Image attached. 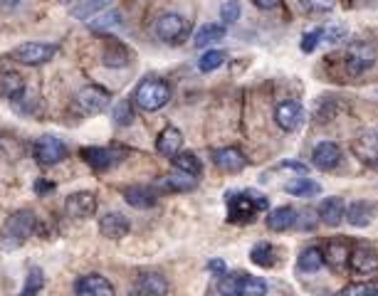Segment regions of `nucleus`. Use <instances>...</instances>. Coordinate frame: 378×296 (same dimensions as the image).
Segmentation results:
<instances>
[{"instance_id":"49530a36","label":"nucleus","mask_w":378,"mask_h":296,"mask_svg":"<svg viewBox=\"0 0 378 296\" xmlns=\"http://www.w3.org/2000/svg\"><path fill=\"white\" fill-rule=\"evenodd\" d=\"M0 3H3L6 8H15L17 3H20V0H0Z\"/></svg>"},{"instance_id":"412c9836","label":"nucleus","mask_w":378,"mask_h":296,"mask_svg":"<svg viewBox=\"0 0 378 296\" xmlns=\"http://www.w3.org/2000/svg\"><path fill=\"white\" fill-rule=\"evenodd\" d=\"M181 146H183V134H181L179 129H173V126L163 129L161 136H158V141H156L158 153H163V156H168V158L176 156V153L181 151Z\"/></svg>"},{"instance_id":"7ed1b4c3","label":"nucleus","mask_w":378,"mask_h":296,"mask_svg":"<svg viewBox=\"0 0 378 296\" xmlns=\"http://www.w3.org/2000/svg\"><path fill=\"white\" fill-rule=\"evenodd\" d=\"M35 230V215L30 210H20L15 212V215L8 217L6 227H3V242L8 244V247H15V244H20L25 237H30Z\"/></svg>"},{"instance_id":"a211bd4d","label":"nucleus","mask_w":378,"mask_h":296,"mask_svg":"<svg viewBox=\"0 0 378 296\" xmlns=\"http://www.w3.org/2000/svg\"><path fill=\"white\" fill-rule=\"evenodd\" d=\"M344 215H346V205L341 198H326L324 203L319 205V217L329 227H339L344 222Z\"/></svg>"},{"instance_id":"de8ad7c7","label":"nucleus","mask_w":378,"mask_h":296,"mask_svg":"<svg viewBox=\"0 0 378 296\" xmlns=\"http://www.w3.org/2000/svg\"><path fill=\"white\" fill-rule=\"evenodd\" d=\"M60 3H70V0H60Z\"/></svg>"},{"instance_id":"a878e982","label":"nucleus","mask_w":378,"mask_h":296,"mask_svg":"<svg viewBox=\"0 0 378 296\" xmlns=\"http://www.w3.org/2000/svg\"><path fill=\"white\" fill-rule=\"evenodd\" d=\"M225 38V25H218V22H211V25H203L195 33L193 38V45L195 47H211L213 42Z\"/></svg>"},{"instance_id":"cd10ccee","label":"nucleus","mask_w":378,"mask_h":296,"mask_svg":"<svg viewBox=\"0 0 378 296\" xmlns=\"http://www.w3.org/2000/svg\"><path fill=\"white\" fill-rule=\"evenodd\" d=\"M299 272H307V274H314V272H319L322 267H324V252L317 247H309L304 249L302 254H299V262H297Z\"/></svg>"},{"instance_id":"58836bf2","label":"nucleus","mask_w":378,"mask_h":296,"mask_svg":"<svg viewBox=\"0 0 378 296\" xmlns=\"http://www.w3.org/2000/svg\"><path fill=\"white\" fill-rule=\"evenodd\" d=\"M129 52H126L124 47H121V45H114V52H107L104 54V62H107V65H112V67H116V65H126V62H129Z\"/></svg>"},{"instance_id":"5701e85b","label":"nucleus","mask_w":378,"mask_h":296,"mask_svg":"<svg viewBox=\"0 0 378 296\" xmlns=\"http://www.w3.org/2000/svg\"><path fill=\"white\" fill-rule=\"evenodd\" d=\"M297 225V210L294 208H277V210H272L270 215H267V227H270L272 232H285L289 230V227Z\"/></svg>"},{"instance_id":"4be33fe9","label":"nucleus","mask_w":378,"mask_h":296,"mask_svg":"<svg viewBox=\"0 0 378 296\" xmlns=\"http://www.w3.org/2000/svg\"><path fill=\"white\" fill-rule=\"evenodd\" d=\"M354 153L363 163H378V134H361L354 141Z\"/></svg>"},{"instance_id":"473e14b6","label":"nucleus","mask_w":378,"mask_h":296,"mask_svg":"<svg viewBox=\"0 0 378 296\" xmlns=\"http://www.w3.org/2000/svg\"><path fill=\"white\" fill-rule=\"evenodd\" d=\"M225 59H227V54L222 52V49H208V52L198 59V70L200 72H216L218 67L225 65Z\"/></svg>"},{"instance_id":"c03bdc74","label":"nucleus","mask_w":378,"mask_h":296,"mask_svg":"<svg viewBox=\"0 0 378 296\" xmlns=\"http://www.w3.org/2000/svg\"><path fill=\"white\" fill-rule=\"evenodd\" d=\"M277 3L280 0H255V6L262 8V10H272V8H277Z\"/></svg>"},{"instance_id":"f03ea898","label":"nucleus","mask_w":378,"mask_h":296,"mask_svg":"<svg viewBox=\"0 0 378 296\" xmlns=\"http://www.w3.org/2000/svg\"><path fill=\"white\" fill-rule=\"evenodd\" d=\"M134 102L141 111H158L171 102V86L163 79H146L136 86Z\"/></svg>"},{"instance_id":"c756f323","label":"nucleus","mask_w":378,"mask_h":296,"mask_svg":"<svg viewBox=\"0 0 378 296\" xmlns=\"http://www.w3.org/2000/svg\"><path fill=\"white\" fill-rule=\"evenodd\" d=\"M285 190L289 195H297V198H309V195H317L319 193V185L309 178H294L289 183L285 185Z\"/></svg>"},{"instance_id":"e433bc0d","label":"nucleus","mask_w":378,"mask_h":296,"mask_svg":"<svg viewBox=\"0 0 378 296\" xmlns=\"http://www.w3.org/2000/svg\"><path fill=\"white\" fill-rule=\"evenodd\" d=\"M114 121L119 126H129L134 121V111H131V104L129 102H121L119 107L114 109Z\"/></svg>"},{"instance_id":"a18cd8bd","label":"nucleus","mask_w":378,"mask_h":296,"mask_svg":"<svg viewBox=\"0 0 378 296\" xmlns=\"http://www.w3.org/2000/svg\"><path fill=\"white\" fill-rule=\"evenodd\" d=\"M35 190H38V193H47V190H52V185L43 183V180H38V183H35Z\"/></svg>"},{"instance_id":"9b49d317","label":"nucleus","mask_w":378,"mask_h":296,"mask_svg":"<svg viewBox=\"0 0 378 296\" xmlns=\"http://www.w3.org/2000/svg\"><path fill=\"white\" fill-rule=\"evenodd\" d=\"M275 121H277V126L280 129H285V131H297L299 126H302V121H304V109H302V104L299 102H282V104H277V109H275Z\"/></svg>"},{"instance_id":"f8f14e48","label":"nucleus","mask_w":378,"mask_h":296,"mask_svg":"<svg viewBox=\"0 0 378 296\" xmlns=\"http://www.w3.org/2000/svg\"><path fill=\"white\" fill-rule=\"evenodd\" d=\"M82 158H84L94 171H109L112 166L121 161V153L112 151V148H99V146H92V148H82Z\"/></svg>"},{"instance_id":"b1692460","label":"nucleus","mask_w":378,"mask_h":296,"mask_svg":"<svg viewBox=\"0 0 378 296\" xmlns=\"http://www.w3.org/2000/svg\"><path fill=\"white\" fill-rule=\"evenodd\" d=\"M349 244L341 242V240H334V242H329V247H326L324 252V262H329V267H334L336 272H341L349 264Z\"/></svg>"},{"instance_id":"37998d69","label":"nucleus","mask_w":378,"mask_h":296,"mask_svg":"<svg viewBox=\"0 0 378 296\" xmlns=\"http://www.w3.org/2000/svg\"><path fill=\"white\" fill-rule=\"evenodd\" d=\"M208 270L213 272V274H218V276H222L225 274V262H222V259H211V262H208Z\"/></svg>"},{"instance_id":"393cba45","label":"nucleus","mask_w":378,"mask_h":296,"mask_svg":"<svg viewBox=\"0 0 378 296\" xmlns=\"http://www.w3.org/2000/svg\"><path fill=\"white\" fill-rule=\"evenodd\" d=\"M136 291L146 296H161L168 291V284L161 274H141L136 281Z\"/></svg>"},{"instance_id":"9d476101","label":"nucleus","mask_w":378,"mask_h":296,"mask_svg":"<svg viewBox=\"0 0 378 296\" xmlns=\"http://www.w3.org/2000/svg\"><path fill=\"white\" fill-rule=\"evenodd\" d=\"M65 212L72 217V220H86L97 212V198L94 193H75L65 200Z\"/></svg>"},{"instance_id":"20e7f679","label":"nucleus","mask_w":378,"mask_h":296,"mask_svg":"<svg viewBox=\"0 0 378 296\" xmlns=\"http://www.w3.org/2000/svg\"><path fill=\"white\" fill-rule=\"evenodd\" d=\"M57 45L52 42H22L20 47L13 49V59L20 62V65H27V67H38V65H45L50 59L57 54Z\"/></svg>"},{"instance_id":"6ab92c4d","label":"nucleus","mask_w":378,"mask_h":296,"mask_svg":"<svg viewBox=\"0 0 378 296\" xmlns=\"http://www.w3.org/2000/svg\"><path fill=\"white\" fill-rule=\"evenodd\" d=\"M163 188L166 190H173V193H188V190H195V185H198V176H193V173H186V171H176L168 173V176H163Z\"/></svg>"},{"instance_id":"dca6fc26","label":"nucleus","mask_w":378,"mask_h":296,"mask_svg":"<svg viewBox=\"0 0 378 296\" xmlns=\"http://www.w3.org/2000/svg\"><path fill=\"white\" fill-rule=\"evenodd\" d=\"M349 264L356 274H373L378 270V254L371 247H354L349 254Z\"/></svg>"},{"instance_id":"ea45409f","label":"nucleus","mask_w":378,"mask_h":296,"mask_svg":"<svg viewBox=\"0 0 378 296\" xmlns=\"http://www.w3.org/2000/svg\"><path fill=\"white\" fill-rule=\"evenodd\" d=\"M324 38V30L322 27H317V30H312V33H304L302 38V52H314L319 45V40Z\"/></svg>"},{"instance_id":"f3484780","label":"nucleus","mask_w":378,"mask_h":296,"mask_svg":"<svg viewBox=\"0 0 378 296\" xmlns=\"http://www.w3.org/2000/svg\"><path fill=\"white\" fill-rule=\"evenodd\" d=\"M213 161L225 173H240L248 166V158H245V153L240 151V148H220V151H216Z\"/></svg>"},{"instance_id":"7c9ffc66","label":"nucleus","mask_w":378,"mask_h":296,"mask_svg":"<svg viewBox=\"0 0 378 296\" xmlns=\"http://www.w3.org/2000/svg\"><path fill=\"white\" fill-rule=\"evenodd\" d=\"M173 166L179 168V171L193 173V176H200V171H203L198 156H195V153H190V151H179V153H176V156H173Z\"/></svg>"},{"instance_id":"a19ab883","label":"nucleus","mask_w":378,"mask_h":296,"mask_svg":"<svg viewBox=\"0 0 378 296\" xmlns=\"http://www.w3.org/2000/svg\"><path fill=\"white\" fill-rule=\"evenodd\" d=\"M302 6L314 13H324V10H331V8H334V0H302Z\"/></svg>"},{"instance_id":"0eeeda50","label":"nucleus","mask_w":378,"mask_h":296,"mask_svg":"<svg viewBox=\"0 0 378 296\" xmlns=\"http://www.w3.org/2000/svg\"><path fill=\"white\" fill-rule=\"evenodd\" d=\"M153 33L163 40V42H179L186 33H188V22L183 15H176V13H166L156 20L153 25Z\"/></svg>"},{"instance_id":"bb28decb","label":"nucleus","mask_w":378,"mask_h":296,"mask_svg":"<svg viewBox=\"0 0 378 296\" xmlns=\"http://www.w3.org/2000/svg\"><path fill=\"white\" fill-rule=\"evenodd\" d=\"M112 3L114 0H82L80 6L72 8V17H77V20H89V17H94L102 10H107Z\"/></svg>"},{"instance_id":"4c0bfd02","label":"nucleus","mask_w":378,"mask_h":296,"mask_svg":"<svg viewBox=\"0 0 378 296\" xmlns=\"http://www.w3.org/2000/svg\"><path fill=\"white\" fill-rule=\"evenodd\" d=\"M341 294H346V296H358V294L378 296V284H349Z\"/></svg>"},{"instance_id":"423d86ee","label":"nucleus","mask_w":378,"mask_h":296,"mask_svg":"<svg viewBox=\"0 0 378 296\" xmlns=\"http://www.w3.org/2000/svg\"><path fill=\"white\" fill-rule=\"evenodd\" d=\"M67 156H70V148H67L60 139H54V136H43V139H38V143H35V158H38V163H43V166H57V163H62Z\"/></svg>"},{"instance_id":"f257e3e1","label":"nucleus","mask_w":378,"mask_h":296,"mask_svg":"<svg viewBox=\"0 0 378 296\" xmlns=\"http://www.w3.org/2000/svg\"><path fill=\"white\" fill-rule=\"evenodd\" d=\"M267 198L245 190V193H230L227 195V220L230 222H252L259 210H267Z\"/></svg>"},{"instance_id":"4468645a","label":"nucleus","mask_w":378,"mask_h":296,"mask_svg":"<svg viewBox=\"0 0 378 296\" xmlns=\"http://www.w3.org/2000/svg\"><path fill=\"white\" fill-rule=\"evenodd\" d=\"M75 291L82 296H112L114 286L102 274H86L75 281Z\"/></svg>"},{"instance_id":"1a4fd4ad","label":"nucleus","mask_w":378,"mask_h":296,"mask_svg":"<svg viewBox=\"0 0 378 296\" xmlns=\"http://www.w3.org/2000/svg\"><path fill=\"white\" fill-rule=\"evenodd\" d=\"M373 62H376V49L366 42L351 45L349 52H346V70H349V75H361L368 67H373Z\"/></svg>"},{"instance_id":"ddd939ff","label":"nucleus","mask_w":378,"mask_h":296,"mask_svg":"<svg viewBox=\"0 0 378 296\" xmlns=\"http://www.w3.org/2000/svg\"><path fill=\"white\" fill-rule=\"evenodd\" d=\"M341 161V148L331 141H324V143H319L312 153V163L314 168L319 171H334Z\"/></svg>"},{"instance_id":"f704fd0d","label":"nucleus","mask_w":378,"mask_h":296,"mask_svg":"<svg viewBox=\"0 0 378 296\" xmlns=\"http://www.w3.org/2000/svg\"><path fill=\"white\" fill-rule=\"evenodd\" d=\"M43 286H45L43 270L33 267V270L27 272V281H25V286H22V294H38V291H43Z\"/></svg>"},{"instance_id":"c9c22d12","label":"nucleus","mask_w":378,"mask_h":296,"mask_svg":"<svg viewBox=\"0 0 378 296\" xmlns=\"http://www.w3.org/2000/svg\"><path fill=\"white\" fill-rule=\"evenodd\" d=\"M240 13H243V8H240L238 0H227L220 8V20L225 22V25H232V22L240 20Z\"/></svg>"},{"instance_id":"39448f33","label":"nucleus","mask_w":378,"mask_h":296,"mask_svg":"<svg viewBox=\"0 0 378 296\" xmlns=\"http://www.w3.org/2000/svg\"><path fill=\"white\" fill-rule=\"evenodd\" d=\"M218 289L222 294H238V296H262L267 294V284L257 276H248V274H222V281Z\"/></svg>"},{"instance_id":"c85d7f7f","label":"nucleus","mask_w":378,"mask_h":296,"mask_svg":"<svg viewBox=\"0 0 378 296\" xmlns=\"http://www.w3.org/2000/svg\"><path fill=\"white\" fill-rule=\"evenodd\" d=\"M346 220H349V225L354 227H366L368 222H371V208H368L366 203H351L349 205V210H346Z\"/></svg>"},{"instance_id":"2f4dec72","label":"nucleus","mask_w":378,"mask_h":296,"mask_svg":"<svg viewBox=\"0 0 378 296\" xmlns=\"http://www.w3.org/2000/svg\"><path fill=\"white\" fill-rule=\"evenodd\" d=\"M250 259H252L257 267H275V247L267 242H259L252 247V252H250Z\"/></svg>"},{"instance_id":"2eb2a0df","label":"nucleus","mask_w":378,"mask_h":296,"mask_svg":"<svg viewBox=\"0 0 378 296\" xmlns=\"http://www.w3.org/2000/svg\"><path fill=\"white\" fill-rule=\"evenodd\" d=\"M131 225L129 217L121 215V212H107V215L99 220V232L109 240H121L124 235H129Z\"/></svg>"},{"instance_id":"72a5a7b5","label":"nucleus","mask_w":378,"mask_h":296,"mask_svg":"<svg viewBox=\"0 0 378 296\" xmlns=\"http://www.w3.org/2000/svg\"><path fill=\"white\" fill-rule=\"evenodd\" d=\"M121 22V15L116 10H107V13H99L97 15V20H89V27L92 30H97V33H104V30H109V27H114V25H119Z\"/></svg>"},{"instance_id":"6e6552de","label":"nucleus","mask_w":378,"mask_h":296,"mask_svg":"<svg viewBox=\"0 0 378 296\" xmlns=\"http://www.w3.org/2000/svg\"><path fill=\"white\" fill-rule=\"evenodd\" d=\"M109 99H112V94L97 84H89V86H84V89L77 92V104H80V109L86 114L104 111V109L109 107Z\"/></svg>"},{"instance_id":"79ce46f5","label":"nucleus","mask_w":378,"mask_h":296,"mask_svg":"<svg viewBox=\"0 0 378 296\" xmlns=\"http://www.w3.org/2000/svg\"><path fill=\"white\" fill-rule=\"evenodd\" d=\"M324 38L329 40L331 45L341 42V40L346 38V27L344 25H336V27H329V30H324Z\"/></svg>"},{"instance_id":"aec40b11","label":"nucleus","mask_w":378,"mask_h":296,"mask_svg":"<svg viewBox=\"0 0 378 296\" xmlns=\"http://www.w3.org/2000/svg\"><path fill=\"white\" fill-rule=\"evenodd\" d=\"M124 200L136 210H149V208L156 205V193L146 185H131V188L124 190Z\"/></svg>"}]
</instances>
